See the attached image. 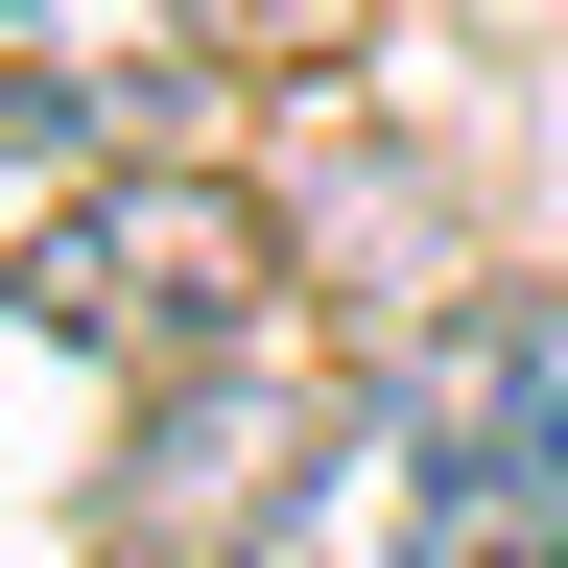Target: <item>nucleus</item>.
Instances as JSON below:
<instances>
[{
    "label": "nucleus",
    "mask_w": 568,
    "mask_h": 568,
    "mask_svg": "<svg viewBox=\"0 0 568 568\" xmlns=\"http://www.w3.org/2000/svg\"><path fill=\"white\" fill-rule=\"evenodd\" d=\"M0 308H24L48 355H95L119 403H142V379H213V355L284 332V213H261L237 166H71Z\"/></svg>",
    "instance_id": "f257e3e1"
},
{
    "label": "nucleus",
    "mask_w": 568,
    "mask_h": 568,
    "mask_svg": "<svg viewBox=\"0 0 568 568\" xmlns=\"http://www.w3.org/2000/svg\"><path fill=\"white\" fill-rule=\"evenodd\" d=\"M332 474V379L308 355H213V379H142L119 450H95V568H261Z\"/></svg>",
    "instance_id": "f03ea898"
},
{
    "label": "nucleus",
    "mask_w": 568,
    "mask_h": 568,
    "mask_svg": "<svg viewBox=\"0 0 568 568\" xmlns=\"http://www.w3.org/2000/svg\"><path fill=\"white\" fill-rule=\"evenodd\" d=\"M379 568H568V403L379 426Z\"/></svg>",
    "instance_id": "20e7f679"
},
{
    "label": "nucleus",
    "mask_w": 568,
    "mask_h": 568,
    "mask_svg": "<svg viewBox=\"0 0 568 568\" xmlns=\"http://www.w3.org/2000/svg\"><path fill=\"white\" fill-rule=\"evenodd\" d=\"M521 403H568V332L545 308H450V332L379 355V426H521Z\"/></svg>",
    "instance_id": "39448f33"
},
{
    "label": "nucleus",
    "mask_w": 568,
    "mask_h": 568,
    "mask_svg": "<svg viewBox=\"0 0 568 568\" xmlns=\"http://www.w3.org/2000/svg\"><path fill=\"white\" fill-rule=\"evenodd\" d=\"M190 119H213V0H0V142L190 166Z\"/></svg>",
    "instance_id": "7ed1b4c3"
}]
</instances>
